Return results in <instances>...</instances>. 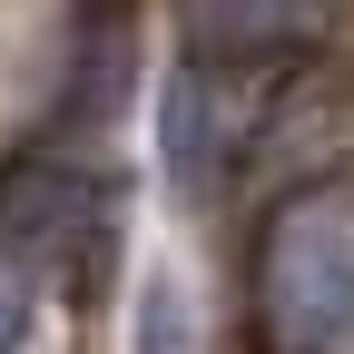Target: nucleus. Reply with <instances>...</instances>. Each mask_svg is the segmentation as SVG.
I'll list each match as a JSON object with an SVG mask.
<instances>
[{
	"instance_id": "f257e3e1",
	"label": "nucleus",
	"mask_w": 354,
	"mask_h": 354,
	"mask_svg": "<svg viewBox=\"0 0 354 354\" xmlns=\"http://www.w3.org/2000/svg\"><path fill=\"white\" fill-rule=\"evenodd\" d=\"M266 335L276 354H335L354 335V207L295 197L266 236Z\"/></svg>"
},
{
	"instance_id": "f03ea898",
	"label": "nucleus",
	"mask_w": 354,
	"mask_h": 354,
	"mask_svg": "<svg viewBox=\"0 0 354 354\" xmlns=\"http://www.w3.org/2000/svg\"><path fill=\"white\" fill-rule=\"evenodd\" d=\"M315 20H325V0H187V50L216 69H256V59L305 50Z\"/></svg>"
},
{
	"instance_id": "20e7f679",
	"label": "nucleus",
	"mask_w": 354,
	"mask_h": 354,
	"mask_svg": "<svg viewBox=\"0 0 354 354\" xmlns=\"http://www.w3.org/2000/svg\"><path fill=\"white\" fill-rule=\"evenodd\" d=\"M128 344H138V354H207V335H197V295L177 286L167 266L138 286V335H128Z\"/></svg>"
},
{
	"instance_id": "7ed1b4c3",
	"label": "nucleus",
	"mask_w": 354,
	"mask_h": 354,
	"mask_svg": "<svg viewBox=\"0 0 354 354\" xmlns=\"http://www.w3.org/2000/svg\"><path fill=\"white\" fill-rule=\"evenodd\" d=\"M79 236H99V187L50 177V167H30V177L0 187V246L10 256H69Z\"/></svg>"
},
{
	"instance_id": "39448f33",
	"label": "nucleus",
	"mask_w": 354,
	"mask_h": 354,
	"mask_svg": "<svg viewBox=\"0 0 354 354\" xmlns=\"http://www.w3.org/2000/svg\"><path fill=\"white\" fill-rule=\"evenodd\" d=\"M20 325H30V305H20V286H0V354L20 344Z\"/></svg>"
}]
</instances>
